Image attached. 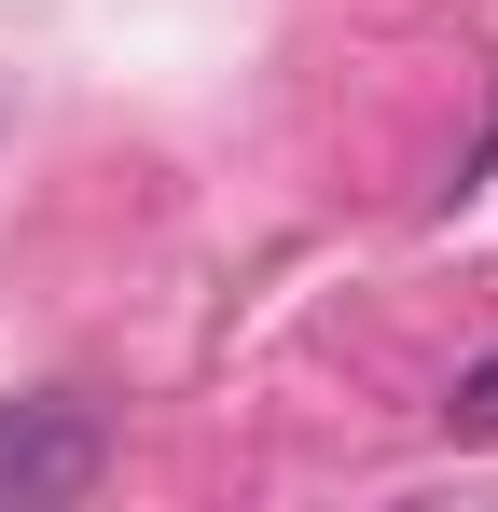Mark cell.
<instances>
[{"label": "cell", "mask_w": 498, "mask_h": 512, "mask_svg": "<svg viewBox=\"0 0 498 512\" xmlns=\"http://www.w3.org/2000/svg\"><path fill=\"white\" fill-rule=\"evenodd\" d=\"M111 471V429L83 402H0V512H70Z\"/></svg>", "instance_id": "6da1fadb"}, {"label": "cell", "mask_w": 498, "mask_h": 512, "mask_svg": "<svg viewBox=\"0 0 498 512\" xmlns=\"http://www.w3.org/2000/svg\"><path fill=\"white\" fill-rule=\"evenodd\" d=\"M443 429H457V443H498V360H471V374H457V402H443Z\"/></svg>", "instance_id": "7a4b0ae2"}]
</instances>
